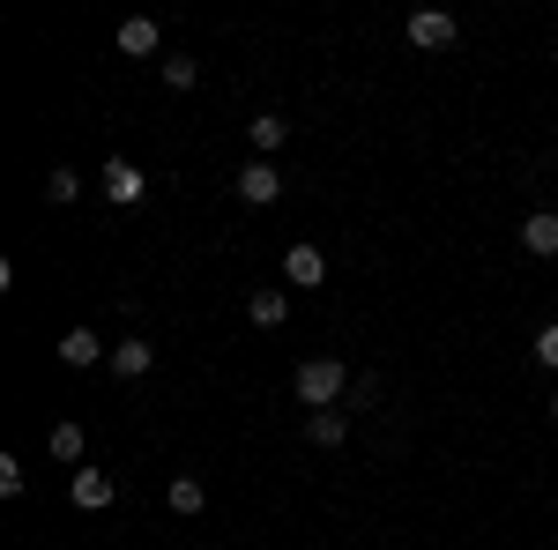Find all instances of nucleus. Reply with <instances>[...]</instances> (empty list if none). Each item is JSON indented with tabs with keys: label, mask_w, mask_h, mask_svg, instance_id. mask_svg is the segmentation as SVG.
I'll use <instances>...</instances> for the list:
<instances>
[{
	"label": "nucleus",
	"mask_w": 558,
	"mask_h": 550,
	"mask_svg": "<svg viewBox=\"0 0 558 550\" xmlns=\"http://www.w3.org/2000/svg\"><path fill=\"white\" fill-rule=\"evenodd\" d=\"M75 194H83V179H75L68 164H60V171H45V201H75Z\"/></svg>",
	"instance_id": "obj_16"
},
{
	"label": "nucleus",
	"mask_w": 558,
	"mask_h": 550,
	"mask_svg": "<svg viewBox=\"0 0 558 550\" xmlns=\"http://www.w3.org/2000/svg\"><path fill=\"white\" fill-rule=\"evenodd\" d=\"M246 313H254V328H283V320H291V297H283V291H254V297H246Z\"/></svg>",
	"instance_id": "obj_10"
},
{
	"label": "nucleus",
	"mask_w": 558,
	"mask_h": 550,
	"mask_svg": "<svg viewBox=\"0 0 558 550\" xmlns=\"http://www.w3.org/2000/svg\"><path fill=\"white\" fill-rule=\"evenodd\" d=\"M246 134H254V149H260V157H276V149H283V134H291V120H283V112H260V120H254Z\"/></svg>",
	"instance_id": "obj_12"
},
{
	"label": "nucleus",
	"mask_w": 558,
	"mask_h": 550,
	"mask_svg": "<svg viewBox=\"0 0 558 550\" xmlns=\"http://www.w3.org/2000/svg\"><path fill=\"white\" fill-rule=\"evenodd\" d=\"M343 380H350V372H343V357H305V365H299V380H291V387H299V402L328 410V402L343 394Z\"/></svg>",
	"instance_id": "obj_1"
},
{
	"label": "nucleus",
	"mask_w": 558,
	"mask_h": 550,
	"mask_svg": "<svg viewBox=\"0 0 558 550\" xmlns=\"http://www.w3.org/2000/svg\"><path fill=\"white\" fill-rule=\"evenodd\" d=\"M105 194H112V201H142V171H134L128 157H112V164H105Z\"/></svg>",
	"instance_id": "obj_9"
},
{
	"label": "nucleus",
	"mask_w": 558,
	"mask_h": 550,
	"mask_svg": "<svg viewBox=\"0 0 558 550\" xmlns=\"http://www.w3.org/2000/svg\"><path fill=\"white\" fill-rule=\"evenodd\" d=\"M521 254H536V260H558V209H536V216H521Z\"/></svg>",
	"instance_id": "obj_3"
},
{
	"label": "nucleus",
	"mask_w": 558,
	"mask_h": 550,
	"mask_svg": "<svg viewBox=\"0 0 558 550\" xmlns=\"http://www.w3.org/2000/svg\"><path fill=\"white\" fill-rule=\"evenodd\" d=\"M231 186H239V201H254V209H268V201H276V194H283V171L268 164V157H254V164L239 171V179H231Z\"/></svg>",
	"instance_id": "obj_2"
},
{
	"label": "nucleus",
	"mask_w": 558,
	"mask_h": 550,
	"mask_svg": "<svg viewBox=\"0 0 558 550\" xmlns=\"http://www.w3.org/2000/svg\"><path fill=\"white\" fill-rule=\"evenodd\" d=\"M0 491H8V499L23 491V462H15V454H0Z\"/></svg>",
	"instance_id": "obj_19"
},
{
	"label": "nucleus",
	"mask_w": 558,
	"mask_h": 550,
	"mask_svg": "<svg viewBox=\"0 0 558 550\" xmlns=\"http://www.w3.org/2000/svg\"><path fill=\"white\" fill-rule=\"evenodd\" d=\"M305 439H313V447H343V439H350V417H343V410H320V417L305 424Z\"/></svg>",
	"instance_id": "obj_11"
},
{
	"label": "nucleus",
	"mask_w": 558,
	"mask_h": 550,
	"mask_svg": "<svg viewBox=\"0 0 558 550\" xmlns=\"http://www.w3.org/2000/svg\"><path fill=\"white\" fill-rule=\"evenodd\" d=\"M149 365H157V350H149V342H142V335H128V342H120V350H112V380H142Z\"/></svg>",
	"instance_id": "obj_8"
},
{
	"label": "nucleus",
	"mask_w": 558,
	"mask_h": 550,
	"mask_svg": "<svg viewBox=\"0 0 558 550\" xmlns=\"http://www.w3.org/2000/svg\"><path fill=\"white\" fill-rule=\"evenodd\" d=\"M165 499H172V513H202V506H209L202 476H172V491H165Z\"/></svg>",
	"instance_id": "obj_15"
},
{
	"label": "nucleus",
	"mask_w": 558,
	"mask_h": 550,
	"mask_svg": "<svg viewBox=\"0 0 558 550\" xmlns=\"http://www.w3.org/2000/svg\"><path fill=\"white\" fill-rule=\"evenodd\" d=\"M60 365L89 372V365H112V357H105V342L89 335V328H68V335H60Z\"/></svg>",
	"instance_id": "obj_5"
},
{
	"label": "nucleus",
	"mask_w": 558,
	"mask_h": 550,
	"mask_svg": "<svg viewBox=\"0 0 558 550\" xmlns=\"http://www.w3.org/2000/svg\"><path fill=\"white\" fill-rule=\"evenodd\" d=\"M551 417H558V394H551Z\"/></svg>",
	"instance_id": "obj_20"
},
{
	"label": "nucleus",
	"mask_w": 558,
	"mask_h": 550,
	"mask_svg": "<svg viewBox=\"0 0 558 550\" xmlns=\"http://www.w3.org/2000/svg\"><path fill=\"white\" fill-rule=\"evenodd\" d=\"M194 75H202L194 60H179V52H172V60H165V83H172V89H194Z\"/></svg>",
	"instance_id": "obj_17"
},
{
	"label": "nucleus",
	"mask_w": 558,
	"mask_h": 550,
	"mask_svg": "<svg viewBox=\"0 0 558 550\" xmlns=\"http://www.w3.org/2000/svg\"><path fill=\"white\" fill-rule=\"evenodd\" d=\"M536 365H551V372H558V320L544 328V335H536Z\"/></svg>",
	"instance_id": "obj_18"
},
{
	"label": "nucleus",
	"mask_w": 558,
	"mask_h": 550,
	"mask_svg": "<svg viewBox=\"0 0 558 550\" xmlns=\"http://www.w3.org/2000/svg\"><path fill=\"white\" fill-rule=\"evenodd\" d=\"M120 52L149 60V52H157V23H142V15H134V23H120Z\"/></svg>",
	"instance_id": "obj_14"
},
{
	"label": "nucleus",
	"mask_w": 558,
	"mask_h": 550,
	"mask_svg": "<svg viewBox=\"0 0 558 550\" xmlns=\"http://www.w3.org/2000/svg\"><path fill=\"white\" fill-rule=\"evenodd\" d=\"M410 45H425V52L454 45V15H439V8H417V15H410Z\"/></svg>",
	"instance_id": "obj_6"
},
{
	"label": "nucleus",
	"mask_w": 558,
	"mask_h": 550,
	"mask_svg": "<svg viewBox=\"0 0 558 550\" xmlns=\"http://www.w3.org/2000/svg\"><path fill=\"white\" fill-rule=\"evenodd\" d=\"M68 491H75V506H83V513H105L112 499H120V484H112L105 468H75V484H68Z\"/></svg>",
	"instance_id": "obj_4"
},
{
	"label": "nucleus",
	"mask_w": 558,
	"mask_h": 550,
	"mask_svg": "<svg viewBox=\"0 0 558 550\" xmlns=\"http://www.w3.org/2000/svg\"><path fill=\"white\" fill-rule=\"evenodd\" d=\"M283 276H291L299 291H313V283L328 276V254H320V246H291V254H283Z\"/></svg>",
	"instance_id": "obj_7"
},
{
	"label": "nucleus",
	"mask_w": 558,
	"mask_h": 550,
	"mask_svg": "<svg viewBox=\"0 0 558 550\" xmlns=\"http://www.w3.org/2000/svg\"><path fill=\"white\" fill-rule=\"evenodd\" d=\"M45 447H52V462H83V424H52V439H45Z\"/></svg>",
	"instance_id": "obj_13"
}]
</instances>
